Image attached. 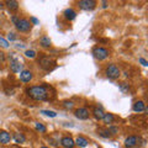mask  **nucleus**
I'll use <instances>...</instances> for the list:
<instances>
[{
    "label": "nucleus",
    "instance_id": "4be33fe9",
    "mask_svg": "<svg viewBox=\"0 0 148 148\" xmlns=\"http://www.w3.org/2000/svg\"><path fill=\"white\" fill-rule=\"evenodd\" d=\"M35 127H36L37 131H40V132H42V133H45L46 131H47V128H46L45 125L43 123H40V122H36L35 123Z\"/></svg>",
    "mask_w": 148,
    "mask_h": 148
},
{
    "label": "nucleus",
    "instance_id": "f704fd0d",
    "mask_svg": "<svg viewBox=\"0 0 148 148\" xmlns=\"http://www.w3.org/2000/svg\"><path fill=\"white\" fill-rule=\"evenodd\" d=\"M41 148H48V147H41Z\"/></svg>",
    "mask_w": 148,
    "mask_h": 148
},
{
    "label": "nucleus",
    "instance_id": "9d476101",
    "mask_svg": "<svg viewBox=\"0 0 148 148\" xmlns=\"http://www.w3.org/2000/svg\"><path fill=\"white\" fill-rule=\"evenodd\" d=\"M11 141V135L6 131H0V143L1 145H9Z\"/></svg>",
    "mask_w": 148,
    "mask_h": 148
},
{
    "label": "nucleus",
    "instance_id": "6e6552de",
    "mask_svg": "<svg viewBox=\"0 0 148 148\" xmlns=\"http://www.w3.org/2000/svg\"><path fill=\"white\" fill-rule=\"evenodd\" d=\"M74 115H75V117L79 119V120H88L90 117V112H89V110H88L86 108L77 109L75 111H74Z\"/></svg>",
    "mask_w": 148,
    "mask_h": 148
},
{
    "label": "nucleus",
    "instance_id": "aec40b11",
    "mask_svg": "<svg viewBox=\"0 0 148 148\" xmlns=\"http://www.w3.org/2000/svg\"><path fill=\"white\" fill-rule=\"evenodd\" d=\"M103 120H104V122L105 123H112L114 121H115V116L112 114H105L104 115V117H103Z\"/></svg>",
    "mask_w": 148,
    "mask_h": 148
},
{
    "label": "nucleus",
    "instance_id": "c85d7f7f",
    "mask_svg": "<svg viewBox=\"0 0 148 148\" xmlns=\"http://www.w3.org/2000/svg\"><path fill=\"white\" fill-rule=\"evenodd\" d=\"M5 62H6V54L3 51H0V64H4Z\"/></svg>",
    "mask_w": 148,
    "mask_h": 148
},
{
    "label": "nucleus",
    "instance_id": "473e14b6",
    "mask_svg": "<svg viewBox=\"0 0 148 148\" xmlns=\"http://www.w3.org/2000/svg\"><path fill=\"white\" fill-rule=\"evenodd\" d=\"M103 8H104V9L108 8V3H106V1H103Z\"/></svg>",
    "mask_w": 148,
    "mask_h": 148
},
{
    "label": "nucleus",
    "instance_id": "b1692460",
    "mask_svg": "<svg viewBox=\"0 0 148 148\" xmlns=\"http://www.w3.org/2000/svg\"><path fill=\"white\" fill-rule=\"evenodd\" d=\"M41 114L46 115V116H49V117H56V116H57V112L51 111V110H41Z\"/></svg>",
    "mask_w": 148,
    "mask_h": 148
},
{
    "label": "nucleus",
    "instance_id": "2eb2a0df",
    "mask_svg": "<svg viewBox=\"0 0 148 148\" xmlns=\"http://www.w3.org/2000/svg\"><path fill=\"white\" fill-rule=\"evenodd\" d=\"M63 15H64V17H66L67 20L72 21V20H74V18L77 17V12L74 11L73 9H66L64 12H63Z\"/></svg>",
    "mask_w": 148,
    "mask_h": 148
},
{
    "label": "nucleus",
    "instance_id": "ddd939ff",
    "mask_svg": "<svg viewBox=\"0 0 148 148\" xmlns=\"http://www.w3.org/2000/svg\"><path fill=\"white\" fill-rule=\"evenodd\" d=\"M133 111L135 112H142V111H146V104L143 103L142 100H138L136 101L135 104H133Z\"/></svg>",
    "mask_w": 148,
    "mask_h": 148
},
{
    "label": "nucleus",
    "instance_id": "c756f323",
    "mask_svg": "<svg viewBox=\"0 0 148 148\" xmlns=\"http://www.w3.org/2000/svg\"><path fill=\"white\" fill-rule=\"evenodd\" d=\"M138 62H140V63L142 64V66H143V67H147V66H148V62L146 61V59H145V58H140V59H138Z\"/></svg>",
    "mask_w": 148,
    "mask_h": 148
},
{
    "label": "nucleus",
    "instance_id": "72a5a7b5",
    "mask_svg": "<svg viewBox=\"0 0 148 148\" xmlns=\"http://www.w3.org/2000/svg\"><path fill=\"white\" fill-rule=\"evenodd\" d=\"M3 6H4V3H3V1H0V9H1Z\"/></svg>",
    "mask_w": 148,
    "mask_h": 148
},
{
    "label": "nucleus",
    "instance_id": "393cba45",
    "mask_svg": "<svg viewBox=\"0 0 148 148\" xmlns=\"http://www.w3.org/2000/svg\"><path fill=\"white\" fill-rule=\"evenodd\" d=\"M63 108H66L67 110H71L74 108V103L71 100H66V101H63Z\"/></svg>",
    "mask_w": 148,
    "mask_h": 148
},
{
    "label": "nucleus",
    "instance_id": "0eeeda50",
    "mask_svg": "<svg viewBox=\"0 0 148 148\" xmlns=\"http://www.w3.org/2000/svg\"><path fill=\"white\" fill-rule=\"evenodd\" d=\"M78 5H79L82 10L89 11V10H94L95 9L96 1H94V0H80V1H78Z\"/></svg>",
    "mask_w": 148,
    "mask_h": 148
},
{
    "label": "nucleus",
    "instance_id": "f03ea898",
    "mask_svg": "<svg viewBox=\"0 0 148 148\" xmlns=\"http://www.w3.org/2000/svg\"><path fill=\"white\" fill-rule=\"evenodd\" d=\"M15 24V27L17 31L20 32H29L32 27V24L30 20H27L25 17H17V20L14 22Z\"/></svg>",
    "mask_w": 148,
    "mask_h": 148
},
{
    "label": "nucleus",
    "instance_id": "dca6fc26",
    "mask_svg": "<svg viewBox=\"0 0 148 148\" xmlns=\"http://www.w3.org/2000/svg\"><path fill=\"white\" fill-rule=\"evenodd\" d=\"M92 114H94V117L96 120H103L104 115H105L103 108H100V106H96V108H94V110H92Z\"/></svg>",
    "mask_w": 148,
    "mask_h": 148
},
{
    "label": "nucleus",
    "instance_id": "7c9ffc66",
    "mask_svg": "<svg viewBox=\"0 0 148 148\" xmlns=\"http://www.w3.org/2000/svg\"><path fill=\"white\" fill-rule=\"evenodd\" d=\"M8 38L10 40V41H14V40H16V36H15V34H14V32H10V34L8 35Z\"/></svg>",
    "mask_w": 148,
    "mask_h": 148
},
{
    "label": "nucleus",
    "instance_id": "a211bd4d",
    "mask_svg": "<svg viewBox=\"0 0 148 148\" xmlns=\"http://www.w3.org/2000/svg\"><path fill=\"white\" fill-rule=\"evenodd\" d=\"M5 5L8 6V9L10 11H17L18 10V3L15 1V0H9V1L5 3Z\"/></svg>",
    "mask_w": 148,
    "mask_h": 148
},
{
    "label": "nucleus",
    "instance_id": "2f4dec72",
    "mask_svg": "<svg viewBox=\"0 0 148 148\" xmlns=\"http://www.w3.org/2000/svg\"><path fill=\"white\" fill-rule=\"evenodd\" d=\"M31 21H32V22H34V25H40V21H38V20H37V18H36V17H34V16H32V17H31Z\"/></svg>",
    "mask_w": 148,
    "mask_h": 148
},
{
    "label": "nucleus",
    "instance_id": "f8f14e48",
    "mask_svg": "<svg viewBox=\"0 0 148 148\" xmlns=\"http://www.w3.org/2000/svg\"><path fill=\"white\" fill-rule=\"evenodd\" d=\"M61 145L64 148H73L75 146V143H74L73 138H71V137H63L61 140Z\"/></svg>",
    "mask_w": 148,
    "mask_h": 148
},
{
    "label": "nucleus",
    "instance_id": "423d86ee",
    "mask_svg": "<svg viewBox=\"0 0 148 148\" xmlns=\"http://www.w3.org/2000/svg\"><path fill=\"white\" fill-rule=\"evenodd\" d=\"M92 54H94V57L96 59H99V61H104V59H106L109 57L110 52L104 47H99V46H96V47H94V49H92Z\"/></svg>",
    "mask_w": 148,
    "mask_h": 148
},
{
    "label": "nucleus",
    "instance_id": "20e7f679",
    "mask_svg": "<svg viewBox=\"0 0 148 148\" xmlns=\"http://www.w3.org/2000/svg\"><path fill=\"white\" fill-rule=\"evenodd\" d=\"M9 59H10V69L12 73H21L22 72V64L20 59L17 58L16 53H10L9 54Z\"/></svg>",
    "mask_w": 148,
    "mask_h": 148
},
{
    "label": "nucleus",
    "instance_id": "412c9836",
    "mask_svg": "<svg viewBox=\"0 0 148 148\" xmlns=\"http://www.w3.org/2000/svg\"><path fill=\"white\" fill-rule=\"evenodd\" d=\"M98 133H99V136H101L103 138H109L111 136L110 132H109V130H105V128H99Z\"/></svg>",
    "mask_w": 148,
    "mask_h": 148
},
{
    "label": "nucleus",
    "instance_id": "5701e85b",
    "mask_svg": "<svg viewBox=\"0 0 148 148\" xmlns=\"http://www.w3.org/2000/svg\"><path fill=\"white\" fill-rule=\"evenodd\" d=\"M25 56L27 58H36V56H37V53H36V51H34V49H27V51H25Z\"/></svg>",
    "mask_w": 148,
    "mask_h": 148
},
{
    "label": "nucleus",
    "instance_id": "4468645a",
    "mask_svg": "<svg viewBox=\"0 0 148 148\" xmlns=\"http://www.w3.org/2000/svg\"><path fill=\"white\" fill-rule=\"evenodd\" d=\"M74 143H75L78 147H80V148H85L88 145H89V141H88V138L83 137V136H79V137H77V140L74 141Z\"/></svg>",
    "mask_w": 148,
    "mask_h": 148
},
{
    "label": "nucleus",
    "instance_id": "6ab92c4d",
    "mask_svg": "<svg viewBox=\"0 0 148 148\" xmlns=\"http://www.w3.org/2000/svg\"><path fill=\"white\" fill-rule=\"evenodd\" d=\"M12 137H14V140H15L16 143H24V142L26 141L25 136L22 135V133H18V132H15V133H14Z\"/></svg>",
    "mask_w": 148,
    "mask_h": 148
},
{
    "label": "nucleus",
    "instance_id": "f257e3e1",
    "mask_svg": "<svg viewBox=\"0 0 148 148\" xmlns=\"http://www.w3.org/2000/svg\"><path fill=\"white\" fill-rule=\"evenodd\" d=\"M25 92L29 98L36 101H49L56 98V90L49 84L27 86Z\"/></svg>",
    "mask_w": 148,
    "mask_h": 148
},
{
    "label": "nucleus",
    "instance_id": "9b49d317",
    "mask_svg": "<svg viewBox=\"0 0 148 148\" xmlns=\"http://www.w3.org/2000/svg\"><path fill=\"white\" fill-rule=\"evenodd\" d=\"M137 143H138V137L137 136H130L125 140V146H126L127 148L135 147V146H137Z\"/></svg>",
    "mask_w": 148,
    "mask_h": 148
},
{
    "label": "nucleus",
    "instance_id": "bb28decb",
    "mask_svg": "<svg viewBox=\"0 0 148 148\" xmlns=\"http://www.w3.org/2000/svg\"><path fill=\"white\" fill-rule=\"evenodd\" d=\"M128 84H126V83H121L120 84V90H121L122 92H126V91H128Z\"/></svg>",
    "mask_w": 148,
    "mask_h": 148
},
{
    "label": "nucleus",
    "instance_id": "cd10ccee",
    "mask_svg": "<svg viewBox=\"0 0 148 148\" xmlns=\"http://www.w3.org/2000/svg\"><path fill=\"white\" fill-rule=\"evenodd\" d=\"M109 132H110V135H116V133L119 132V128L117 127H115V126H109Z\"/></svg>",
    "mask_w": 148,
    "mask_h": 148
},
{
    "label": "nucleus",
    "instance_id": "39448f33",
    "mask_svg": "<svg viewBox=\"0 0 148 148\" xmlns=\"http://www.w3.org/2000/svg\"><path fill=\"white\" fill-rule=\"evenodd\" d=\"M105 74H106V77H108L109 79L115 80V79H119V77L121 75V71L119 69V67L116 66V64L112 63V64H109V66L106 67Z\"/></svg>",
    "mask_w": 148,
    "mask_h": 148
},
{
    "label": "nucleus",
    "instance_id": "a878e982",
    "mask_svg": "<svg viewBox=\"0 0 148 148\" xmlns=\"http://www.w3.org/2000/svg\"><path fill=\"white\" fill-rule=\"evenodd\" d=\"M0 47L1 48H9V42L1 36H0Z\"/></svg>",
    "mask_w": 148,
    "mask_h": 148
},
{
    "label": "nucleus",
    "instance_id": "1a4fd4ad",
    "mask_svg": "<svg viewBox=\"0 0 148 148\" xmlns=\"http://www.w3.org/2000/svg\"><path fill=\"white\" fill-rule=\"evenodd\" d=\"M18 78H20V80L22 83H30L32 80V78H34V74H32L31 71H22Z\"/></svg>",
    "mask_w": 148,
    "mask_h": 148
},
{
    "label": "nucleus",
    "instance_id": "f3484780",
    "mask_svg": "<svg viewBox=\"0 0 148 148\" xmlns=\"http://www.w3.org/2000/svg\"><path fill=\"white\" fill-rule=\"evenodd\" d=\"M40 45L42 46L43 48H49L51 45H52V41H51L49 37L43 36V37H41V38H40Z\"/></svg>",
    "mask_w": 148,
    "mask_h": 148
},
{
    "label": "nucleus",
    "instance_id": "7ed1b4c3",
    "mask_svg": "<svg viewBox=\"0 0 148 148\" xmlns=\"http://www.w3.org/2000/svg\"><path fill=\"white\" fill-rule=\"evenodd\" d=\"M38 66L45 71H52L56 66V61L49 56H41V58L38 59Z\"/></svg>",
    "mask_w": 148,
    "mask_h": 148
}]
</instances>
